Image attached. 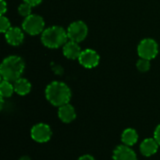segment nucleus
Returning a JSON list of instances; mask_svg holds the SVG:
<instances>
[{
  "label": "nucleus",
  "instance_id": "obj_1",
  "mask_svg": "<svg viewBox=\"0 0 160 160\" xmlns=\"http://www.w3.org/2000/svg\"><path fill=\"white\" fill-rule=\"evenodd\" d=\"M45 97L52 105L60 107L69 103L71 90L65 82L54 81L47 85L45 89Z\"/></svg>",
  "mask_w": 160,
  "mask_h": 160
},
{
  "label": "nucleus",
  "instance_id": "obj_2",
  "mask_svg": "<svg viewBox=\"0 0 160 160\" xmlns=\"http://www.w3.org/2000/svg\"><path fill=\"white\" fill-rule=\"evenodd\" d=\"M25 64L22 57L10 55L6 57L0 66V74L3 80L14 82L21 78L24 71Z\"/></svg>",
  "mask_w": 160,
  "mask_h": 160
},
{
  "label": "nucleus",
  "instance_id": "obj_3",
  "mask_svg": "<svg viewBox=\"0 0 160 160\" xmlns=\"http://www.w3.org/2000/svg\"><path fill=\"white\" fill-rule=\"evenodd\" d=\"M68 32L61 26H50L41 33L42 44L50 49H57L68 42Z\"/></svg>",
  "mask_w": 160,
  "mask_h": 160
},
{
  "label": "nucleus",
  "instance_id": "obj_4",
  "mask_svg": "<svg viewBox=\"0 0 160 160\" xmlns=\"http://www.w3.org/2000/svg\"><path fill=\"white\" fill-rule=\"evenodd\" d=\"M45 22L43 18L37 14H31L24 18L22 22V30L31 36H37L44 31Z\"/></svg>",
  "mask_w": 160,
  "mask_h": 160
},
{
  "label": "nucleus",
  "instance_id": "obj_5",
  "mask_svg": "<svg viewBox=\"0 0 160 160\" xmlns=\"http://www.w3.org/2000/svg\"><path fill=\"white\" fill-rule=\"evenodd\" d=\"M158 53V44L153 38H144L138 45V54L141 58L152 60Z\"/></svg>",
  "mask_w": 160,
  "mask_h": 160
},
{
  "label": "nucleus",
  "instance_id": "obj_6",
  "mask_svg": "<svg viewBox=\"0 0 160 160\" xmlns=\"http://www.w3.org/2000/svg\"><path fill=\"white\" fill-rule=\"evenodd\" d=\"M68 37L71 41H75L77 43L82 42L85 39L88 34V27L82 21H75L71 22L68 27Z\"/></svg>",
  "mask_w": 160,
  "mask_h": 160
},
{
  "label": "nucleus",
  "instance_id": "obj_7",
  "mask_svg": "<svg viewBox=\"0 0 160 160\" xmlns=\"http://www.w3.org/2000/svg\"><path fill=\"white\" fill-rule=\"evenodd\" d=\"M30 134L31 138L35 142L38 143H44L51 140L52 131L49 125L45 123H38L32 127Z\"/></svg>",
  "mask_w": 160,
  "mask_h": 160
},
{
  "label": "nucleus",
  "instance_id": "obj_8",
  "mask_svg": "<svg viewBox=\"0 0 160 160\" xmlns=\"http://www.w3.org/2000/svg\"><path fill=\"white\" fill-rule=\"evenodd\" d=\"M79 62L80 64L85 68H94L99 64V54L92 50V49H86L82 51L81 55L79 57Z\"/></svg>",
  "mask_w": 160,
  "mask_h": 160
},
{
  "label": "nucleus",
  "instance_id": "obj_9",
  "mask_svg": "<svg viewBox=\"0 0 160 160\" xmlns=\"http://www.w3.org/2000/svg\"><path fill=\"white\" fill-rule=\"evenodd\" d=\"M112 158L113 160H138V157L130 146L122 144L115 147L112 153Z\"/></svg>",
  "mask_w": 160,
  "mask_h": 160
},
{
  "label": "nucleus",
  "instance_id": "obj_10",
  "mask_svg": "<svg viewBox=\"0 0 160 160\" xmlns=\"http://www.w3.org/2000/svg\"><path fill=\"white\" fill-rule=\"evenodd\" d=\"M57 114L58 118L65 124H69L76 119V111L74 107L69 103L58 107Z\"/></svg>",
  "mask_w": 160,
  "mask_h": 160
},
{
  "label": "nucleus",
  "instance_id": "obj_11",
  "mask_svg": "<svg viewBox=\"0 0 160 160\" xmlns=\"http://www.w3.org/2000/svg\"><path fill=\"white\" fill-rule=\"evenodd\" d=\"M6 40L8 44L11 46H19L22 43L24 35L21 28L19 27H10L6 33H5Z\"/></svg>",
  "mask_w": 160,
  "mask_h": 160
},
{
  "label": "nucleus",
  "instance_id": "obj_12",
  "mask_svg": "<svg viewBox=\"0 0 160 160\" xmlns=\"http://www.w3.org/2000/svg\"><path fill=\"white\" fill-rule=\"evenodd\" d=\"M158 147H159V144L155 140V138H146L141 143L140 151L142 156L149 158V157L154 156L158 152Z\"/></svg>",
  "mask_w": 160,
  "mask_h": 160
},
{
  "label": "nucleus",
  "instance_id": "obj_13",
  "mask_svg": "<svg viewBox=\"0 0 160 160\" xmlns=\"http://www.w3.org/2000/svg\"><path fill=\"white\" fill-rule=\"evenodd\" d=\"M81 52H82L81 47L75 41L69 40L63 46V53L65 57H67L68 59H70V60L79 59Z\"/></svg>",
  "mask_w": 160,
  "mask_h": 160
},
{
  "label": "nucleus",
  "instance_id": "obj_14",
  "mask_svg": "<svg viewBox=\"0 0 160 160\" xmlns=\"http://www.w3.org/2000/svg\"><path fill=\"white\" fill-rule=\"evenodd\" d=\"M122 142L127 146H133L137 143L139 140V134L134 128H127L123 131L121 135Z\"/></svg>",
  "mask_w": 160,
  "mask_h": 160
},
{
  "label": "nucleus",
  "instance_id": "obj_15",
  "mask_svg": "<svg viewBox=\"0 0 160 160\" xmlns=\"http://www.w3.org/2000/svg\"><path fill=\"white\" fill-rule=\"evenodd\" d=\"M13 85H14L15 93L18 94L19 96H26L27 94H29L32 88L30 82L27 79H24L22 77L18 79L17 81H15L13 82Z\"/></svg>",
  "mask_w": 160,
  "mask_h": 160
},
{
  "label": "nucleus",
  "instance_id": "obj_16",
  "mask_svg": "<svg viewBox=\"0 0 160 160\" xmlns=\"http://www.w3.org/2000/svg\"><path fill=\"white\" fill-rule=\"evenodd\" d=\"M14 92H15L14 85L11 83V82L2 80V82L0 83V95H1V98H10L13 95Z\"/></svg>",
  "mask_w": 160,
  "mask_h": 160
},
{
  "label": "nucleus",
  "instance_id": "obj_17",
  "mask_svg": "<svg viewBox=\"0 0 160 160\" xmlns=\"http://www.w3.org/2000/svg\"><path fill=\"white\" fill-rule=\"evenodd\" d=\"M136 66H137V68H138L139 71H141V72H147L150 69V68H151V63H150V60L140 58L138 60Z\"/></svg>",
  "mask_w": 160,
  "mask_h": 160
},
{
  "label": "nucleus",
  "instance_id": "obj_18",
  "mask_svg": "<svg viewBox=\"0 0 160 160\" xmlns=\"http://www.w3.org/2000/svg\"><path fill=\"white\" fill-rule=\"evenodd\" d=\"M32 8V6H30L29 4L23 2V3H22V4L19 6V8H18V12H19V14H20L21 16L26 18V17H28L29 15H31V11H32V8Z\"/></svg>",
  "mask_w": 160,
  "mask_h": 160
},
{
  "label": "nucleus",
  "instance_id": "obj_19",
  "mask_svg": "<svg viewBox=\"0 0 160 160\" xmlns=\"http://www.w3.org/2000/svg\"><path fill=\"white\" fill-rule=\"evenodd\" d=\"M10 22L9 20L5 17L4 15H1V18H0V30L2 33H6L9 28H10Z\"/></svg>",
  "mask_w": 160,
  "mask_h": 160
},
{
  "label": "nucleus",
  "instance_id": "obj_20",
  "mask_svg": "<svg viewBox=\"0 0 160 160\" xmlns=\"http://www.w3.org/2000/svg\"><path fill=\"white\" fill-rule=\"evenodd\" d=\"M154 138L155 140L158 142V143L159 144L160 146V124L156 128L155 132H154Z\"/></svg>",
  "mask_w": 160,
  "mask_h": 160
},
{
  "label": "nucleus",
  "instance_id": "obj_21",
  "mask_svg": "<svg viewBox=\"0 0 160 160\" xmlns=\"http://www.w3.org/2000/svg\"><path fill=\"white\" fill-rule=\"evenodd\" d=\"M1 6H0V10H1V15H4V13L8 10V5L5 0H1Z\"/></svg>",
  "mask_w": 160,
  "mask_h": 160
},
{
  "label": "nucleus",
  "instance_id": "obj_22",
  "mask_svg": "<svg viewBox=\"0 0 160 160\" xmlns=\"http://www.w3.org/2000/svg\"><path fill=\"white\" fill-rule=\"evenodd\" d=\"M41 1H42V0H23V2L29 4V5L32 6V7H36V6L39 5V4L41 3Z\"/></svg>",
  "mask_w": 160,
  "mask_h": 160
},
{
  "label": "nucleus",
  "instance_id": "obj_23",
  "mask_svg": "<svg viewBox=\"0 0 160 160\" xmlns=\"http://www.w3.org/2000/svg\"><path fill=\"white\" fill-rule=\"evenodd\" d=\"M78 160H96L95 158L91 155H83L82 157H80Z\"/></svg>",
  "mask_w": 160,
  "mask_h": 160
},
{
  "label": "nucleus",
  "instance_id": "obj_24",
  "mask_svg": "<svg viewBox=\"0 0 160 160\" xmlns=\"http://www.w3.org/2000/svg\"><path fill=\"white\" fill-rule=\"evenodd\" d=\"M19 160H31V158L28 156H22L19 158Z\"/></svg>",
  "mask_w": 160,
  "mask_h": 160
}]
</instances>
